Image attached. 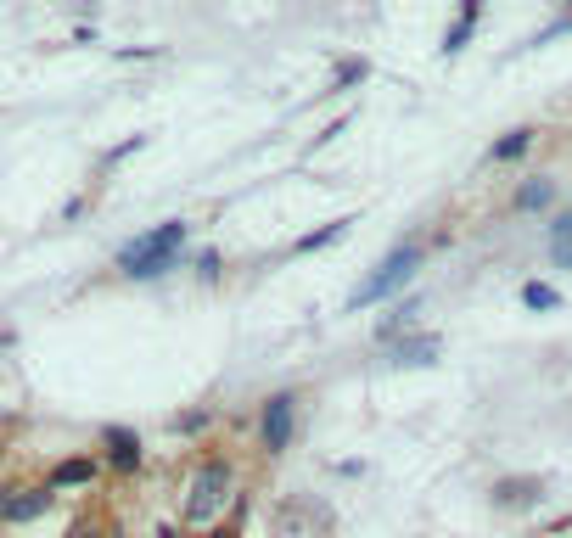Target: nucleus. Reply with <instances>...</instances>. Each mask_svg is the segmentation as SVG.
<instances>
[{
    "instance_id": "nucleus-2",
    "label": "nucleus",
    "mask_w": 572,
    "mask_h": 538,
    "mask_svg": "<svg viewBox=\"0 0 572 538\" xmlns=\"http://www.w3.org/2000/svg\"><path fill=\"white\" fill-rule=\"evenodd\" d=\"M421 258H427V247L421 241H410V247H393V253L376 264V275L365 286H354V298H348V309H371V303L393 298L399 286H410V275L421 269Z\"/></svg>"
},
{
    "instance_id": "nucleus-4",
    "label": "nucleus",
    "mask_w": 572,
    "mask_h": 538,
    "mask_svg": "<svg viewBox=\"0 0 572 538\" xmlns=\"http://www.w3.org/2000/svg\"><path fill=\"white\" fill-rule=\"evenodd\" d=\"M292 432H298V398L275 393L270 404H264V415H258V443L270 454H281L286 443H292Z\"/></svg>"
},
{
    "instance_id": "nucleus-1",
    "label": "nucleus",
    "mask_w": 572,
    "mask_h": 538,
    "mask_svg": "<svg viewBox=\"0 0 572 538\" xmlns=\"http://www.w3.org/2000/svg\"><path fill=\"white\" fill-rule=\"evenodd\" d=\"M186 236H191L186 219H163L158 230L135 236L124 253H118V275H129V281H152V275L174 269V258H180V247H186Z\"/></svg>"
},
{
    "instance_id": "nucleus-3",
    "label": "nucleus",
    "mask_w": 572,
    "mask_h": 538,
    "mask_svg": "<svg viewBox=\"0 0 572 538\" xmlns=\"http://www.w3.org/2000/svg\"><path fill=\"white\" fill-rule=\"evenodd\" d=\"M230 488H236V466H230V460H202V471L191 477L186 522H214L219 510H225Z\"/></svg>"
},
{
    "instance_id": "nucleus-6",
    "label": "nucleus",
    "mask_w": 572,
    "mask_h": 538,
    "mask_svg": "<svg viewBox=\"0 0 572 538\" xmlns=\"http://www.w3.org/2000/svg\"><path fill=\"white\" fill-rule=\"evenodd\" d=\"M51 488H12V494H0V522L17 527V522H34V516H45L51 510Z\"/></svg>"
},
{
    "instance_id": "nucleus-12",
    "label": "nucleus",
    "mask_w": 572,
    "mask_h": 538,
    "mask_svg": "<svg viewBox=\"0 0 572 538\" xmlns=\"http://www.w3.org/2000/svg\"><path fill=\"white\" fill-rule=\"evenodd\" d=\"M528 146H533V129H511L505 141H494V152H488V157H494V163H511V157H522Z\"/></svg>"
},
{
    "instance_id": "nucleus-16",
    "label": "nucleus",
    "mask_w": 572,
    "mask_h": 538,
    "mask_svg": "<svg viewBox=\"0 0 572 538\" xmlns=\"http://www.w3.org/2000/svg\"><path fill=\"white\" fill-rule=\"evenodd\" d=\"M354 79H365V62H343V68H337V79H331V90L354 85Z\"/></svg>"
},
{
    "instance_id": "nucleus-13",
    "label": "nucleus",
    "mask_w": 572,
    "mask_h": 538,
    "mask_svg": "<svg viewBox=\"0 0 572 538\" xmlns=\"http://www.w3.org/2000/svg\"><path fill=\"white\" fill-rule=\"evenodd\" d=\"M348 230V219H337V225H326V230H309V236H298L292 241V253H315V247H331V241Z\"/></svg>"
},
{
    "instance_id": "nucleus-5",
    "label": "nucleus",
    "mask_w": 572,
    "mask_h": 538,
    "mask_svg": "<svg viewBox=\"0 0 572 538\" xmlns=\"http://www.w3.org/2000/svg\"><path fill=\"white\" fill-rule=\"evenodd\" d=\"M96 477H101V454H68V460L51 466L45 488H51V494H68V488H90Z\"/></svg>"
},
{
    "instance_id": "nucleus-9",
    "label": "nucleus",
    "mask_w": 572,
    "mask_h": 538,
    "mask_svg": "<svg viewBox=\"0 0 572 538\" xmlns=\"http://www.w3.org/2000/svg\"><path fill=\"white\" fill-rule=\"evenodd\" d=\"M550 258L572 269V213H556V225H550Z\"/></svg>"
},
{
    "instance_id": "nucleus-10",
    "label": "nucleus",
    "mask_w": 572,
    "mask_h": 538,
    "mask_svg": "<svg viewBox=\"0 0 572 538\" xmlns=\"http://www.w3.org/2000/svg\"><path fill=\"white\" fill-rule=\"evenodd\" d=\"M393 359H399V365H432V359H438V337H410V342H399V348H393Z\"/></svg>"
},
{
    "instance_id": "nucleus-17",
    "label": "nucleus",
    "mask_w": 572,
    "mask_h": 538,
    "mask_svg": "<svg viewBox=\"0 0 572 538\" xmlns=\"http://www.w3.org/2000/svg\"><path fill=\"white\" fill-rule=\"evenodd\" d=\"M68 538H101V527H96V522H79V527H73Z\"/></svg>"
},
{
    "instance_id": "nucleus-14",
    "label": "nucleus",
    "mask_w": 572,
    "mask_h": 538,
    "mask_svg": "<svg viewBox=\"0 0 572 538\" xmlns=\"http://www.w3.org/2000/svg\"><path fill=\"white\" fill-rule=\"evenodd\" d=\"M522 303H528V309H556V286H544V281H528L522 286Z\"/></svg>"
},
{
    "instance_id": "nucleus-8",
    "label": "nucleus",
    "mask_w": 572,
    "mask_h": 538,
    "mask_svg": "<svg viewBox=\"0 0 572 538\" xmlns=\"http://www.w3.org/2000/svg\"><path fill=\"white\" fill-rule=\"evenodd\" d=\"M477 17H483V6H477V0H472V6H460V23H455V29L444 34V57H455L460 45L472 40V29H477Z\"/></svg>"
},
{
    "instance_id": "nucleus-15",
    "label": "nucleus",
    "mask_w": 572,
    "mask_h": 538,
    "mask_svg": "<svg viewBox=\"0 0 572 538\" xmlns=\"http://www.w3.org/2000/svg\"><path fill=\"white\" fill-rule=\"evenodd\" d=\"M539 482H500V505H528Z\"/></svg>"
},
{
    "instance_id": "nucleus-11",
    "label": "nucleus",
    "mask_w": 572,
    "mask_h": 538,
    "mask_svg": "<svg viewBox=\"0 0 572 538\" xmlns=\"http://www.w3.org/2000/svg\"><path fill=\"white\" fill-rule=\"evenodd\" d=\"M550 197H556V185H550V180H528L522 191H516V213H539V208H550Z\"/></svg>"
},
{
    "instance_id": "nucleus-18",
    "label": "nucleus",
    "mask_w": 572,
    "mask_h": 538,
    "mask_svg": "<svg viewBox=\"0 0 572 538\" xmlns=\"http://www.w3.org/2000/svg\"><path fill=\"white\" fill-rule=\"evenodd\" d=\"M158 538H180V533H174V527H169V522H163V527H158Z\"/></svg>"
},
{
    "instance_id": "nucleus-7",
    "label": "nucleus",
    "mask_w": 572,
    "mask_h": 538,
    "mask_svg": "<svg viewBox=\"0 0 572 538\" xmlns=\"http://www.w3.org/2000/svg\"><path fill=\"white\" fill-rule=\"evenodd\" d=\"M101 460H107V466L113 471H141V438H135V432H129V426H107V432H101Z\"/></svg>"
}]
</instances>
